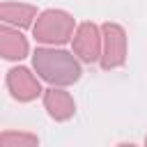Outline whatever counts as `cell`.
Listing matches in <instances>:
<instances>
[{
  "label": "cell",
  "instance_id": "obj_1",
  "mask_svg": "<svg viewBox=\"0 0 147 147\" xmlns=\"http://www.w3.org/2000/svg\"><path fill=\"white\" fill-rule=\"evenodd\" d=\"M32 64L39 78L53 85H71L83 74L78 60L71 53L55 51V48H37L32 55Z\"/></svg>",
  "mask_w": 147,
  "mask_h": 147
},
{
  "label": "cell",
  "instance_id": "obj_2",
  "mask_svg": "<svg viewBox=\"0 0 147 147\" xmlns=\"http://www.w3.org/2000/svg\"><path fill=\"white\" fill-rule=\"evenodd\" d=\"M37 41H44V44H64L71 32H74V18L62 11V9H48L44 11L34 28H32Z\"/></svg>",
  "mask_w": 147,
  "mask_h": 147
},
{
  "label": "cell",
  "instance_id": "obj_3",
  "mask_svg": "<svg viewBox=\"0 0 147 147\" xmlns=\"http://www.w3.org/2000/svg\"><path fill=\"white\" fill-rule=\"evenodd\" d=\"M103 55H101V67L113 69L124 64L126 60V34L117 23H106L103 28Z\"/></svg>",
  "mask_w": 147,
  "mask_h": 147
},
{
  "label": "cell",
  "instance_id": "obj_4",
  "mask_svg": "<svg viewBox=\"0 0 147 147\" xmlns=\"http://www.w3.org/2000/svg\"><path fill=\"white\" fill-rule=\"evenodd\" d=\"M7 87H9L11 96L18 99V101H32L41 94L37 78L25 67H14V69L7 71Z\"/></svg>",
  "mask_w": 147,
  "mask_h": 147
},
{
  "label": "cell",
  "instance_id": "obj_5",
  "mask_svg": "<svg viewBox=\"0 0 147 147\" xmlns=\"http://www.w3.org/2000/svg\"><path fill=\"white\" fill-rule=\"evenodd\" d=\"M74 51L76 55H80V60L85 62H94L99 57L101 51V37H99V28L94 23H83L78 25L76 34H74Z\"/></svg>",
  "mask_w": 147,
  "mask_h": 147
},
{
  "label": "cell",
  "instance_id": "obj_6",
  "mask_svg": "<svg viewBox=\"0 0 147 147\" xmlns=\"http://www.w3.org/2000/svg\"><path fill=\"white\" fill-rule=\"evenodd\" d=\"M0 53L5 60H21L28 55V41L18 30H11L9 23L0 28Z\"/></svg>",
  "mask_w": 147,
  "mask_h": 147
},
{
  "label": "cell",
  "instance_id": "obj_7",
  "mask_svg": "<svg viewBox=\"0 0 147 147\" xmlns=\"http://www.w3.org/2000/svg\"><path fill=\"white\" fill-rule=\"evenodd\" d=\"M44 103H46V110L53 119H69L74 115V101L64 90H55V87L46 90Z\"/></svg>",
  "mask_w": 147,
  "mask_h": 147
},
{
  "label": "cell",
  "instance_id": "obj_8",
  "mask_svg": "<svg viewBox=\"0 0 147 147\" xmlns=\"http://www.w3.org/2000/svg\"><path fill=\"white\" fill-rule=\"evenodd\" d=\"M0 16L5 23L9 25H18V28H28L32 23V18L37 16V9L32 5H23V2H5L0 7Z\"/></svg>",
  "mask_w": 147,
  "mask_h": 147
},
{
  "label": "cell",
  "instance_id": "obj_9",
  "mask_svg": "<svg viewBox=\"0 0 147 147\" xmlns=\"http://www.w3.org/2000/svg\"><path fill=\"white\" fill-rule=\"evenodd\" d=\"M14 142H18V145H37V138L34 136H16V133H5L0 138V145L2 147H9Z\"/></svg>",
  "mask_w": 147,
  "mask_h": 147
}]
</instances>
